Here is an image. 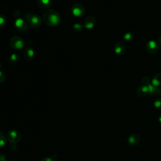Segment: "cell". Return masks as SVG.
Wrapping results in <instances>:
<instances>
[{
  "mask_svg": "<svg viewBox=\"0 0 161 161\" xmlns=\"http://www.w3.org/2000/svg\"><path fill=\"white\" fill-rule=\"evenodd\" d=\"M44 23L50 27L57 26L60 22V16L57 11L54 10H48L43 16Z\"/></svg>",
  "mask_w": 161,
  "mask_h": 161,
  "instance_id": "1",
  "label": "cell"
},
{
  "mask_svg": "<svg viewBox=\"0 0 161 161\" xmlns=\"http://www.w3.org/2000/svg\"><path fill=\"white\" fill-rule=\"evenodd\" d=\"M25 18L27 19L30 27L33 28H38L40 27L42 22V20L40 16L35 14L28 13L25 16Z\"/></svg>",
  "mask_w": 161,
  "mask_h": 161,
  "instance_id": "2",
  "label": "cell"
},
{
  "mask_svg": "<svg viewBox=\"0 0 161 161\" xmlns=\"http://www.w3.org/2000/svg\"><path fill=\"white\" fill-rule=\"evenodd\" d=\"M10 46L15 50H21L24 47V40L19 36L12 37L10 41Z\"/></svg>",
  "mask_w": 161,
  "mask_h": 161,
  "instance_id": "3",
  "label": "cell"
},
{
  "mask_svg": "<svg viewBox=\"0 0 161 161\" xmlns=\"http://www.w3.org/2000/svg\"><path fill=\"white\" fill-rule=\"evenodd\" d=\"M7 138L10 142L12 143H16L20 142L21 135L20 132L16 130H10L7 134Z\"/></svg>",
  "mask_w": 161,
  "mask_h": 161,
  "instance_id": "4",
  "label": "cell"
},
{
  "mask_svg": "<svg viewBox=\"0 0 161 161\" xmlns=\"http://www.w3.org/2000/svg\"><path fill=\"white\" fill-rule=\"evenodd\" d=\"M15 27L16 29L18 30V31L23 32L27 31L28 28V26L27 21L21 18H18L16 20L15 23Z\"/></svg>",
  "mask_w": 161,
  "mask_h": 161,
  "instance_id": "5",
  "label": "cell"
},
{
  "mask_svg": "<svg viewBox=\"0 0 161 161\" xmlns=\"http://www.w3.org/2000/svg\"><path fill=\"white\" fill-rule=\"evenodd\" d=\"M84 6L80 5V4H75L71 8V12L72 15L76 17L82 16L84 13Z\"/></svg>",
  "mask_w": 161,
  "mask_h": 161,
  "instance_id": "6",
  "label": "cell"
},
{
  "mask_svg": "<svg viewBox=\"0 0 161 161\" xmlns=\"http://www.w3.org/2000/svg\"><path fill=\"white\" fill-rule=\"evenodd\" d=\"M34 55L35 52L32 47L25 48L23 51V56L26 60L30 61V60H33V59L34 58Z\"/></svg>",
  "mask_w": 161,
  "mask_h": 161,
  "instance_id": "7",
  "label": "cell"
},
{
  "mask_svg": "<svg viewBox=\"0 0 161 161\" xmlns=\"http://www.w3.org/2000/svg\"><path fill=\"white\" fill-rule=\"evenodd\" d=\"M96 19L93 16H89L86 18L84 23V27L87 29H91L94 27Z\"/></svg>",
  "mask_w": 161,
  "mask_h": 161,
  "instance_id": "8",
  "label": "cell"
},
{
  "mask_svg": "<svg viewBox=\"0 0 161 161\" xmlns=\"http://www.w3.org/2000/svg\"><path fill=\"white\" fill-rule=\"evenodd\" d=\"M139 140H140V137H139L137 134L134 133L130 136L128 140V142L130 146L135 147L137 145Z\"/></svg>",
  "mask_w": 161,
  "mask_h": 161,
  "instance_id": "9",
  "label": "cell"
},
{
  "mask_svg": "<svg viewBox=\"0 0 161 161\" xmlns=\"http://www.w3.org/2000/svg\"><path fill=\"white\" fill-rule=\"evenodd\" d=\"M51 0H37V5L41 8H48L51 6Z\"/></svg>",
  "mask_w": 161,
  "mask_h": 161,
  "instance_id": "10",
  "label": "cell"
},
{
  "mask_svg": "<svg viewBox=\"0 0 161 161\" xmlns=\"http://www.w3.org/2000/svg\"><path fill=\"white\" fill-rule=\"evenodd\" d=\"M157 48V44L156 42L151 40L149 42H148L147 45V49L148 51L150 52H154L156 51Z\"/></svg>",
  "mask_w": 161,
  "mask_h": 161,
  "instance_id": "11",
  "label": "cell"
},
{
  "mask_svg": "<svg viewBox=\"0 0 161 161\" xmlns=\"http://www.w3.org/2000/svg\"><path fill=\"white\" fill-rule=\"evenodd\" d=\"M115 50L117 54H123L124 53V52L125 50V47L123 43H117L115 45Z\"/></svg>",
  "mask_w": 161,
  "mask_h": 161,
  "instance_id": "12",
  "label": "cell"
},
{
  "mask_svg": "<svg viewBox=\"0 0 161 161\" xmlns=\"http://www.w3.org/2000/svg\"><path fill=\"white\" fill-rule=\"evenodd\" d=\"M19 59H20L19 55L13 54H11L9 57V58H8V62H9V63H10L11 64H15L18 62Z\"/></svg>",
  "mask_w": 161,
  "mask_h": 161,
  "instance_id": "13",
  "label": "cell"
},
{
  "mask_svg": "<svg viewBox=\"0 0 161 161\" xmlns=\"http://www.w3.org/2000/svg\"><path fill=\"white\" fill-rule=\"evenodd\" d=\"M83 27L84 25H82V24L79 23H74L73 25V30L75 32H77V33H79V32H81L82 29H83Z\"/></svg>",
  "mask_w": 161,
  "mask_h": 161,
  "instance_id": "14",
  "label": "cell"
},
{
  "mask_svg": "<svg viewBox=\"0 0 161 161\" xmlns=\"http://www.w3.org/2000/svg\"><path fill=\"white\" fill-rule=\"evenodd\" d=\"M7 19L3 15H0V28H3L6 24Z\"/></svg>",
  "mask_w": 161,
  "mask_h": 161,
  "instance_id": "15",
  "label": "cell"
},
{
  "mask_svg": "<svg viewBox=\"0 0 161 161\" xmlns=\"http://www.w3.org/2000/svg\"><path fill=\"white\" fill-rule=\"evenodd\" d=\"M6 139L3 135H0V147H3L6 145Z\"/></svg>",
  "mask_w": 161,
  "mask_h": 161,
  "instance_id": "16",
  "label": "cell"
},
{
  "mask_svg": "<svg viewBox=\"0 0 161 161\" xmlns=\"http://www.w3.org/2000/svg\"><path fill=\"white\" fill-rule=\"evenodd\" d=\"M5 79H6L5 74L3 72L0 71V83H1V82L5 81Z\"/></svg>",
  "mask_w": 161,
  "mask_h": 161,
  "instance_id": "17",
  "label": "cell"
},
{
  "mask_svg": "<svg viewBox=\"0 0 161 161\" xmlns=\"http://www.w3.org/2000/svg\"><path fill=\"white\" fill-rule=\"evenodd\" d=\"M41 161H54V159L50 157H45L43 158Z\"/></svg>",
  "mask_w": 161,
  "mask_h": 161,
  "instance_id": "18",
  "label": "cell"
},
{
  "mask_svg": "<svg viewBox=\"0 0 161 161\" xmlns=\"http://www.w3.org/2000/svg\"><path fill=\"white\" fill-rule=\"evenodd\" d=\"M155 106L157 108L161 107V100H157L155 102Z\"/></svg>",
  "mask_w": 161,
  "mask_h": 161,
  "instance_id": "19",
  "label": "cell"
},
{
  "mask_svg": "<svg viewBox=\"0 0 161 161\" xmlns=\"http://www.w3.org/2000/svg\"><path fill=\"white\" fill-rule=\"evenodd\" d=\"M131 35L132 34L130 33H128L125 35V39L126 40H130L131 39Z\"/></svg>",
  "mask_w": 161,
  "mask_h": 161,
  "instance_id": "20",
  "label": "cell"
},
{
  "mask_svg": "<svg viewBox=\"0 0 161 161\" xmlns=\"http://www.w3.org/2000/svg\"><path fill=\"white\" fill-rule=\"evenodd\" d=\"M159 121H160V122H161V116L159 117Z\"/></svg>",
  "mask_w": 161,
  "mask_h": 161,
  "instance_id": "21",
  "label": "cell"
}]
</instances>
